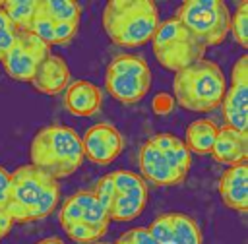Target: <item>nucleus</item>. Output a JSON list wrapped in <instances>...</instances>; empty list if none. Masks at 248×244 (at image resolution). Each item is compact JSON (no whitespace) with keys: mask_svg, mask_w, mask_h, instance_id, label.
<instances>
[{"mask_svg":"<svg viewBox=\"0 0 248 244\" xmlns=\"http://www.w3.org/2000/svg\"><path fill=\"white\" fill-rule=\"evenodd\" d=\"M60 201V182L33 165H21L10 172L6 213L12 223H31L48 217Z\"/></svg>","mask_w":248,"mask_h":244,"instance_id":"nucleus-1","label":"nucleus"},{"mask_svg":"<svg viewBox=\"0 0 248 244\" xmlns=\"http://www.w3.org/2000/svg\"><path fill=\"white\" fill-rule=\"evenodd\" d=\"M29 159V165L60 182L72 176L85 159L81 136L66 124L43 126L31 139Z\"/></svg>","mask_w":248,"mask_h":244,"instance_id":"nucleus-2","label":"nucleus"},{"mask_svg":"<svg viewBox=\"0 0 248 244\" xmlns=\"http://www.w3.org/2000/svg\"><path fill=\"white\" fill-rule=\"evenodd\" d=\"M192 167V153L174 134H155L140 149V170L145 184L172 186L180 184Z\"/></svg>","mask_w":248,"mask_h":244,"instance_id":"nucleus-3","label":"nucleus"},{"mask_svg":"<svg viewBox=\"0 0 248 244\" xmlns=\"http://www.w3.org/2000/svg\"><path fill=\"white\" fill-rule=\"evenodd\" d=\"M159 21V10L151 0H110L103 8V29L118 46L145 45Z\"/></svg>","mask_w":248,"mask_h":244,"instance_id":"nucleus-4","label":"nucleus"},{"mask_svg":"<svg viewBox=\"0 0 248 244\" xmlns=\"http://www.w3.org/2000/svg\"><path fill=\"white\" fill-rule=\"evenodd\" d=\"M227 91V77L219 64L202 58L174 74L172 93L176 103L190 112L217 108Z\"/></svg>","mask_w":248,"mask_h":244,"instance_id":"nucleus-5","label":"nucleus"},{"mask_svg":"<svg viewBox=\"0 0 248 244\" xmlns=\"http://www.w3.org/2000/svg\"><path fill=\"white\" fill-rule=\"evenodd\" d=\"M108 221H134L147 205V184L132 170H112L101 176L91 190Z\"/></svg>","mask_w":248,"mask_h":244,"instance_id":"nucleus-6","label":"nucleus"},{"mask_svg":"<svg viewBox=\"0 0 248 244\" xmlns=\"http://www.w3.org/2000/svg\"><path fill=\"white\" fill-rule=\"evenodd\" d=\"M58 223L62 230L74 242L93 244L108 230V217L91 190H81L72 194L58 213Z\"/></svg>","mask_w":248,"mask_h":244,"instance_id":"nucleus-7","label":"nucleus"},{"mask_svg":"<svg viewBox=\"0 0 248 244\" xmlns=\"http://www.w3.org/2000/svg\"><path fill=\"white\" fill-rule=\"evenodd\" d=\"M151 50L157 62L174 74L202 60L205 54L203 45L174 15L159 21L151 37Z\"/></svg>","mask_w":248,"mask_h":244,"instance_id":"nucleus-8","label":"nucleus"},{"mask_svg":"<svg viewBox=\"0 0 248 244\" xmlns=\"http://www.w3.org/2000/svg\"><path fill=\"white\" fill-rule=\"evenodd\" d=\"M174 17L203 48L221 45L231 33V12L221 0H186L178 6Z\"/></svg>","mask_w":248,"mask_h":244,"instance_id":"nucleus-9","label":"nucleus"},{"mask_svg":"<svg viewBox=\"0 0 248 244\" xmlns=\"http://www.w3.org/2000/svg\"><path fill=\"white\" fill-rule=\"evenodd\" d=\"M79 17L81 6L74 0H37L27 31L37 35L48 46L64 45L78 33Z\"/></svg>","mask_w":248,"mask_h":244,"instance_id":"nucleus-10","label":"nucleus"},{"mask_svg":"<svg viewBox=\"0 0 248 244\" xmlns=\"http://www.w3.org/2000/svg\"><path fill=\"white\" fill-rule=\"evenodd\" d=\"M151 87V70L140 54H118L105 72V89L124 105L141 101Z\"/></svg>","mask_w":248,"mask_h":244,"instance_id":"nucleus-11","label":"nucleus"},{"mask_svg":"<svg viewBox=\"0 0 248 244\" xmlns=\"http://www.w3.org/2000/svg\"><path fill=\"white\" fill-rule=\"evenodd\" d=\"M50 54V46L27 29L16 31V37L4 52L0 64L16 81H31L41 62Z\"/></svg>","mask_w":248,"mask_h":244,"instance_id":"nucleus-12","label":"nucleus"},{"mask_svg":"<svg viewBox=\"0 0 248 244\" xmlns=\"http://www.w3.org/2000/svg\"><path fill=\"white\" fill-rule=\"evenodd\" d=\"M223 116L229 128L248 132V56L242 54L231 70V83L223 95Z\"/></svg>","mask_w":248,"mask_h":244,"instance_id":"nucleus-13","label":"nucleus"},{"mask_svg":"<svg viewBox=\"0 0 248 244\" xmlns=\"http://www.w3.org/2000/svg\"><path fill=\"white\" fill-rule=\"evenodd\" d=\"M147 230L155 244H203L198 223L180 211L159 215Z\"/></svg>","mask_w":248,"mask_h":244,"instance_id":"nucleus-14","label":"nucleus"},{"mask_svg":"<svg viewBox=\"0 0 248 244\" xmlns=\"http://www.w3.org/2000/svg\"><path fill=\"white\" fill-rule=\"evenodd\" d=\"M83 157L95 165H110L124 149L122 134L108 122H97L81 136Z\"/></svg>","mask_w":248,"mask_h":244,"instance_id":"nucleus-15","label":"nucleus"},{"mask_svg":"<svg viewBox=\"0 0 248 244\" xmlns=\"http://www.w3.org/2000/svg\"><path fill=\"white\" fill-rule=\"evenodd\" d=\"M219 196L221 201L238 213L248 211V163H238L227 167L219 178Z\"/></svg>","mask_w":248,"mask_h":244,"instance_id":"nucleus-16","label":"nucleus"},{"mask_svg":"<svg viewBox=\"0 0 248 244\" xmlns=\"http://www.w3.org/2000/svg\"><path fill=\"white\" fill-rule=\"evenodd\" d=\"M72 81V74L70 68L66 64V60L58 54H48L41 66L37 68L31 83L37 91L45 93V95H60L66 91V87Z\"/></svg>","mask_w":248,"mask_h":244,"instance_id":"nucleus-17","label":"nucleus"},{"mask_svg":"<svg viewBox=\"0 0 248 244\" xmlns=\"http://www.w3.org/2000/svg\"><path fill=\"white\" fill-rule=\"evenodd\" d=\"M101 87L87 79H74L64 91V107L74 116H93L101 108Z\"/></svg>","mask_w":248,"mask_h":244,"instance_id":"nucleus-18","label":"nucleus"},{"mask_svg":"<svg viewBox=\"0 0 248 244\" xmlns=\"http://www.w3.org/2000/svg\"><path fill=\"white\" fill-rule=\"evenodd\" d=\"M213 159L227 167L244 163L248 157V132H238L229 126L217 128V136L211 147Z\"/></svg>","mask_w":248,"mask_h":244,"instance_id":"nucleus-19","label":"nucleus"},{"mask_svg":"<svg viewBox=\"0 0 248 244\" xmlns=\"http://www.w3.org/2000/svg\"><path fill=\"white\" fill-rule=\"evenodd\" d=\"M217 136V124L209 118H198L188 124L186 137L182 139L190 153L196 155H209L213 141Z\"/></svg>","mask_w":248,"mask_h":244,"instance_id":"nucleus-20","label":"nucleus"},{"mask_svg":"<svg viewBox=\"0 0 248 244\" xmlns=\"http://www.w3.org/2000/svg\"><path fill=\"white\" fill-rule=\"evenodd\" d=\"M35 2L37 0H6L2 2V12L17 31L27 29L35 14Z\"/></svg>","mask_w":248,"mask_h":244,"instance_id":"nucleus-21","label":"nucleus"},{"mask_svg":"<svg viewBox=\"0 0 248 244\" xmlns=\"http://www.w3.org/2000/svg\"><path fill=\"white\" fill-rule=\"evenodd\" d=\"M231 31H232L234 41L242 48H246L248 46V2L246 0L238 2L236 10L232 12V15H231Z\"/></svg>","mask_w":248,"mask_h":244,"instance_id":"nucleus-22","label":"nucleus"},{"mask_svg":"<svg viewBox=\"0 0 248 244\" xmlns=\"http://www.w3.org/2000/svg\"><path fill=\"white\" fill-rule=\"evenodd\" d=\"M114 244H155V240L151 238L147 229L136 227V229H130L124 234H120Z\"/></svg>","mask_w":248,"mask_h":244,"instance_id":"nucleus-23","label":"nucleus"},{"mask_svg":"<svg viewBox=\"0 0 248 244\" xmlns=\"http://www.w3.org/2000/svg\"><path fill=\"white\" fill-rule=\"evenodd\" d=\"M16 27L12 25V21L6 17V14L2 12V6H0V60L4 56V52L8 50V46L12 45L14 37H16Z\"/></svg>","mask_w":248,"mask_h":244,"instance_id":"nucleus-24","label":"nucleus"},{"mask_svg":"<svg viewBox=\"0 0 248 244\" xmlns=\"http://www.w3.org/2000/svg\"><path fill=\"white\" fill-rule=\"evenodd\" d=\"M8 188H10V172H8L4 167H0V207L6 205Z\"/></svg>","mask_w":248,"mask_h":244,"instance_id":"nucleus-25","label":"nucleus"},{"mask_svg":"<svg viewBox=\"0 0 248 244\" xmlns=\"http://www.w3.org/2000/svg\"><path fill=\"white\" fill-rule=\"evenodd\" d=\"M12 219H10V215L6 213V209L4 207H0V240L10 232V229H12Z\"/></svg>","mask_w":248,"mask_h":244,"instance_id":"nucleus-26","label":"nucleus"},{"mask_svg":"<svg viewBox=\"0 0 248 244\" xmlns=\"http://www.w3.org/2000/svg\"><path fill=\"white\" fill-rule=\"evenodd\" d=\"M37 244H64L60 238H54V236H50V238H43V240H39Z\"/></svg>","mask_w":248,"mask_h":244,"instance_id":"nucleus-27","label":"nucleus"},{"mask_svg":"<svg viewBox=\"0 0 248 244\" xmlns=\"http://www.w3.org/2000/svg\"><path fill=\"white\" fill-rule=\"evenodd\" d=\"M93 244H108V242H93Z\"/></svg>","mask_w":248,"mask_h":244,"instance_id":"nucleus-28","label":"nucleus"}]
</instances>
